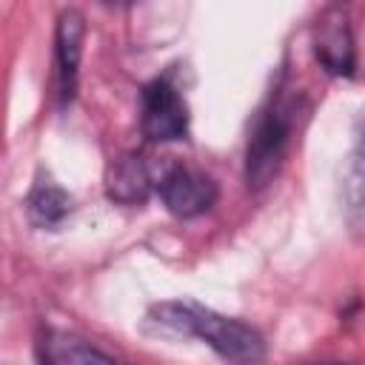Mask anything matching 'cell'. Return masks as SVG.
<instances>
[{
	"label": "cell",
	"mask_w": 365,
	"mask_h": 365,
	"mask_svg": "<svg viewBox=\"0 0 365 365\" xmlns=\"http://www.w3.org/2000/svg\"><path fill=\"white\" fill-rule=\"evenodd\" d=\"M151 314L157 317L160 325L202 339L231 365H257L265 356V339L257 328L234 317H222L197 302H163L154 305Z\"/></svg>",
	"instance_id": "1"
},
{
	"label": "cell",
	"mask_w": 365,
	"mask_h": 365,
	"mask_svg": "<svg viewBox=\"0 0 365 365\" xmlns=\"http://www.w3.org/2000/svg\"><path fill=\"white\" fill-rule=\"evenodd\" d=\"M291 106L282 100H274L268 108L259 111L251 137H248V148H245V182L248 188H262L271 182V177L277 174L285 148H288V137H291Z\"/></svg>",
	"instance_id": "2"
},
{
	"label": "cell",
	"mask_w": 365,
	"mask_h": 365,
	"mask_svg": "<svg viewBox=\"0 0 365 365\" xmlns=\"http://www.w3.org/2000/svg\"><path fill=\"white\" fill-rule=\"evenodd\" d=\"M140 128L154 143H171L188 134V103L171 77H157L143 88Z\"/></svg>",
	"instance_id": "3"
},
{
	"label": "cell",
	"mask_w": 365,
	"mask_h": 365,
	"mask_svg": "<svg viewBox=\"0 0 365 365\" xmlns=\"http://www.w3.org/2000/svg\"><path fill=\"white\" fill-rule=\"evenodd\" d=\"M154 185H157L163 205L174 217H182V220H191V217L211 211L217 202V194H220L217 182L205 171H197L188 165H168L154 180Z\"/></svg>",
	"instance_id": "4"
},
{
	"label": "cell",
	"mask_w": 365,
	"mask_h": 365,
	"mask_svg": "<svg viewBox=\"0 0 365 365\" xmlns=\"http://www.w3.org/2000/svg\"><path fill=\"white\" fill-rule=\"evenodd\" d=\"M314 54L319 66L328 74L336 77H351L356 68V48L351 37L348 17L339 6H331L319 14L317 29H314Z\"/></svg>",
	"instance_id": "5"
},
{
	"label": "cell",
	"mask_w": 365,
	"mask_h": 365,
	"mask_svg": "<svg viewBox=\"0 0 365 365\" xmlns=\"http://www.w3.org/2000/svg\"><path fill=\"white\" fill-rule=\"evenodd\" d=\"M83 43H86V17L77 9L60 11L57 29H54V63H57V94H60V103H71V97L77 91Z\"/></svg>",
	"instance_id": "6"
},
{
	"label": "cell",
	"mask_w": 365,
	"mask_h": 365,
	"mask_svg": "<svg viewBox=\"0 0 365 365\" xmlns=\"http://www.w3.org/2000/svg\"><path fill=\"white\" fill-rule=\"evenodd\" d=\"M37 362L40 365H117L108 354L74 336L68 331L46 328L37 339Z\"/></svg>",
	"instance_id": "7"
},
{
	"label": "cell",
	"mask_w": 365,
	"mask_h": 365,
	"mask_svg": "<svg viewBox=\"0 0 365 365\" xmlns=\"http://www.w3.org/2000/svg\"><path fill=\"white\" fill-rule=\"evenodd\" d=\"M151 185H154V174L145 165V160L137 154H125L108 171V197L117 202H125V205L143 202Z\"/></svg>",
	"instance_id": "8"
},
{
	"label": "cell",
	"mask_w": 365,
	"mask_h": 365,
	"mask_svg": "<svg viewBox=\"0 0 365 365\" xmlns=\"http://www.w3.org/2000/svg\"><path fill=\"white\" fill-rule=\"evenodd\" d=\"M29 220L40 228H54L71 214V197L54 182H37L26 200Z\"/></svg>",
	"instance_id": "9"
},
{
	"label": "cell",
	"mask_w": 365,
	"mask_h": 365,
	"mask_svg": "<svg viewBox=\"0 0 365 365\" xmlns=\"http://www.w3.org/2000/svg\"><path fill=\"white\" fill-rule=\"evenodd\" d=\"M342 197L348 202V222L354 231H359L362 222V157H359V145L354 148V154L348 157V171H345V182H342Z\"/></svg>",
	"instance_id": "10"
},
{
	"label": "cell",
	"mask_w": 365,
	"mask_h": 365,
	"mask_svg": "<svg viewBox=\"0 0 365 365\" xmlns=\"http://www.w3.org/2000/svg\"><path fill=\"white\" fill-rule=\"evenodd\" d=\"M308 365H342V362H308Z\"/></svg>",
	"instance_id": "11"
}]
</instances>
